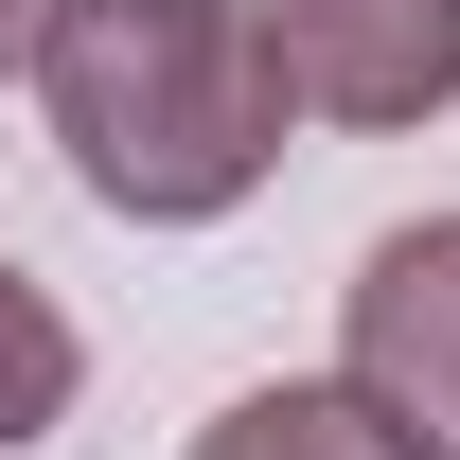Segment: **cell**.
Segmentation results:
<instances>
[{"instance_id": "3", "label": "cell", "mask_w": 460, "mask_h": 460, "mask_svg": "<svg viewBox=\"0 0 460 460\" xmlns=\"http://www.w3.org/2000/svg\"><path fill=\"white\" fill-rule=\"evenodd\" d=\"M266 18V71H284L301 124H443L460 107V0H248Z\"/></svg>"}, {"instance_id": "1", "label": "cell", "mask_w": 460, "mask_h": 460, "mask_svg": "<svg viewBox=\"0 0 460 460\" xmlns=\"http://www.w3.org/2000/svg\"><path fill=\"white\" fill-rule=\"evenodd\" d=\"M54 160L107 195L124 230H213L284 177V71L248 0H71L54 54H36Z\"/></svg>"}, {"instance_id": "5", "label": "cell", "mask_w": 460, "mask_h": 460, "mask_svg": "<svg viewBox=\"0 0 460 460\" xmlns=\"http://www.w3.org/2000/svg\"><path fill=\"white\" fill-rule=\"evenodd\" d=\"M71 390H89V337H71V301L36 284L18 248H0V460H18V443H54V425H71Z\"/></svg>"}, {"instance_id": "2", "label": "cell", "mask_w": 460, "mask_h": 460, "mask_svg": "<svg viewBox=\"0 0 460 460\" xmlns=\"http://www.w3.org/2000/svg\"><path fill=\"white\" fill-rule=\"evenodd\" d=\"M337 390L407 460H460V213H407L337 284Z\"/></svg>"}, {"instance_id": "6", "label": "cell", "mask_w": 460, "mask_h": 460, "mask_svg": "<svg viewBox=\"0 0 460 460\" xmlns=\"http://www.w3.org/2000/svg\"><path fill=\"white\" fill-rule=\"evenodd\" d=\"M54 18H71V0H0V89H18V71L54 54Z\"/></svg>"}, {"instance_id": "4", "label": "cell", "mask_w": 460, "mask_h": 460, "mask_svg": "<svg viewBox=\"0 0 460 460\" xmlns=\"http://www.w3.org/2000/svg\"><path fill=\"white\" fill-rule=\"evenodd\" d=\"M195 460H407V443L337 390V372H284V390H230L213 425H195Z\"/></svg>"}]
</instances>
